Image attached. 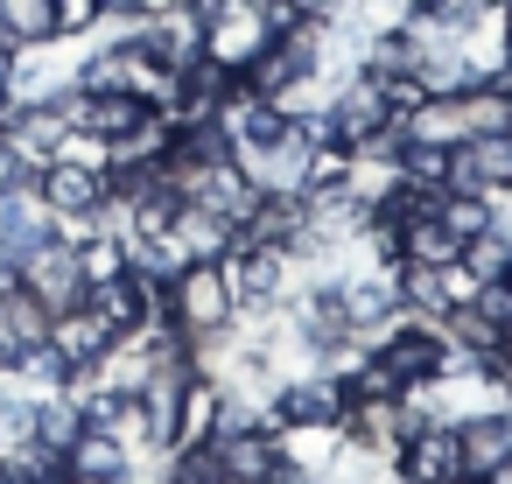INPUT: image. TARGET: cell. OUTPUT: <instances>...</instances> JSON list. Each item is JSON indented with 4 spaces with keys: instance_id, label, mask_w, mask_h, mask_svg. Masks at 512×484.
I'll list each match as a JSON object with an SVG mask.
<instances>
[{
    "instance_id": "obj_1",
    "label": "cell",
    "mask_w": 512,
    "mask_h": 484,
    "mask_svg": "<svg viewBox=\"0 0 512 484\" xmlns=\"http://www.w3.org/2000/svg\"><path fill=\"white\" fill-rule=\"evenodd\" d=\"M162 316H169V330H176L183 344H204V337L232 330L239 302H232V288H225V267H218V260H183V267L162 281Z\"/></svg>"
},
{
    "instance_id": "obj_2",
    "label": "cell",
    "mask_w": 512,
    "mask_h": 484,
    "mask_svg": "<svg viewBox=\"0 0 512 484\" xmlns=\"http://www.w3.org/2000/svg\"><path fill=\"white\" fill-rule=\"evenodd\" d=\"M218 267H225V288H232L239 316H267V309L295 302V260H288L281 246H253V239H239Z\"/></svg>"
},
{
    "instance_id": "obj_3",
    "label": "cell",
    "mask_w": 512,
    "mask_h": 484,
    "mask_svg": "<svg viewBox=\"0 0 512 484\" xmlns=\"http://www.w3.org/2000/svg\"><path fill=\"white\" fill-rule=\"evenodd\" d=\"M351 421V393L337 372H295L274 379L267 393V428H344Z\"/></svg>"
},
{
    "instance_id": "obj_4",
    "label": "cell",
    "mask_w": 512,
    "mask_h": 484,
    "mask_svg": "<svg viewBox=\"0 0 512 484\" xmlns=\"http://www.w3.org/2000/svg\"><path fill=\"white\" fill-rule=\"evenodd\" d=\"M22 288H29L50 316H64V309H78V302H92V281H85L78 246H71V239H43V246L22 260Z\"/></svg>"
},
{
    "instance_id": "obj_5",
    "label": "cell",
    "mask_w": 512,
    "mask_h": 484,
    "mask_svg": "<svg viewBox=\"0 0 512 484\" xmlns=\"http://www.w3.org/2000/svg\"><path fill=\"white\" fill-rule=\"evenodd\" d=\"M393 484H463V449H456V421H421L400 449H393Z\"/></svg>"
},
{
    "instance_id": "obj_6",
    "label": "cell",
    "mask_w": 512,
    "mask_h": 484,
    "mask_svg": "<svg viewBox=\"0 0 512 484\" xmlns=\"http://www.w3.org/2000/svg\"><path fill=\"white\" fill-rule=\"evenodd\" d=\"M85 36V0H0V43L8 50H43Z\"/></svg>"
},
{
    "instance_id": "obj_7",
    "label": "cell",
    "mask_w": 512,
    "mask_h": 484,
    "mask_svg": "<svg viewBox=\"0 0 512 484\" xmlns=\"http://www.w3.org/2000/svg\"><path fill=\"white\" fill-rule=\"evenodd\" d=\"M372 351H379L407 386H421V379H435V372H442V323H428V316L400 309V316L372 337Z\"/></svg>"
},
{
    "instance_id": "obj_8",
    "label": "cell",
    "mask_w": 512,
    "mask_h": 484,
    "mask_svg": "<svg viewBox=\"0 0 512 484\" xmlns=\"http://www.w3.org/2000/svg\"><path fill=\"white\" fill-rule=\"evenodd\" d=\"M449 190L512 197V134H470L449 148Z\"/></svg>"
},
{
    "instance_id": "obj_9",
    "label": "cell",
    "mask_w": 512,
    "mask_h": 484,
    "mask_svg": "<svg viewBox=\"0 0 512 484\" xmlns=\"http://www.w3.org/2000/svg\"><path fill=\"white\" fill-rule=\"evenodd\" d=\"M36 197L50 204V218L64 225V218H99L106 211V169H85V162H50L43 176H36Z\"/></svg>"
},
{
    "instance_id": "obj_10",
    "label": "cell",
    "mask_w": 512,
    "mask_h": 484,
    "mask_svg": "<svg viewBox=\"0 0 512 484\" xmlns=\"http://www.w3.org/2000/svg\"><path fill=\"white\" fill-rule=\"evenodd\" d=\"M456 449H463V484H484L491 463L512 456V407H477L456 421Z\"/></svg>"
},
{
    "instance_id": "obj_11",
    "label": "cell",
    "mask_w": 512,
    "mask_h": 484,
    "mask_svg": "<svg viewBox=\"0 0 512 484\" xmlns=\"http://www.w3.org/2000/svg\"><path fill=\"white\" fill-rule=\"evenodd\" d=\"M169 239H176L183 260H225V253L239 246V225L218 218V211L197 204V197H176V211H169Z\"/></svg>"
},
{
    "instance_id": "obj_12",
    "label": "cell",
    "mask_w": 512,
    "mask_h": 484,
    "mask_svg": "<svg viewBox=\"0 0 512 484\" xmlns=\"http://www.w3.org/2000/svg\"><path fill=\"white\" fill-rule=\"evenodd\" d=\"M113 337H120V330H113L92 302H78V309H64V316L50 323V344H57V358H64V372H71V379H85V372L106 358V344H113Z\"/></svg>"
},
{
    "instance_id": "obj_13",
    "label": "cell",
    "mask_w": 512,
    "mask_h": 484,
    "mask_svg": "<svg viewBox=\"0 0 512 484\" xmlns=\"http://www.w3.org/2000/svg\"><path fill=\"white\" fill-rule=\"evenodd\" d=\"M0 134H8L36 169H50L57 148H64V134H71V120H64L57 99H36V106H8V113H0Z\"/></svg>"
},
{
    "instance_id": "obj_14",
    "label": "cell",
    "mask_w": 512,
    "mask_h": 484,
    "mask_svg": "<svg viewBox=\"0 0 512 484\" xmlns=\"http://www.w3.org/2000/svg\"><path fill=\"white\" fill-rule=\"evenodd\" d=\"M50 309L15 281V288H0V365H15V358H29L36 344H50Z\"/></svg>"
},
{
    "instance_id": "obj_15",
    "label": "cell",
    "mask_w": 512,
    "mask_h": 484,
    "mask_svg": "<svg viewBox=\"0 0 512 484\" xmlns=\"http://www.w3.org/2000/svg\"><path fill=\"white\" fill-rule=\"evenodd\" d=\"M78 64H85V57H57V43H43V50H15V99H8V106L64 99V92L78 85Z\"/></svg>"
},
{
    "instance_id": "obj_16",
    "label": "cell",
    "mask_w": 512,
    "mask_h": 484,
    "mask_svg": "<svg viewBox=\"0 0 512 484\" xmlns=\"http://www.w3.org/2000/svg\"><path fill=\"white\" fill-rule=\"evenodd\" d=\"M456 260H463V239L449 232V218L435 204L407 211V225H400V267H456Z\"/></svg>"
},
{
    "instance_id": "obj_17",
    "label": "cell",
    "mask_w": 512,
    "mask_h": 484,
    "mask_svg": "<svg viewBox=\"0 0 512 484\" xmlns=\"http://www.w3.org/2000/svg\"><path fill=\"white\" fill-rule=\"evenodd\" d=\"M211 449H218V463H225L232 484H267L274 463H281L274 428H232V435H211Z\"/></svg>"
},
{
    "instance_id": "obj_18",
    "label": "cell",
    "mask_w": 512,
    "mask_h": 484,
    "mask_svg": "<svg viewBox=\"0 0 512 484\" xmlns=\"http://www.w3.org/2000/svg\"><path fill=\"white\" fill-rule=\"evenodd\" d=\"M127 442L113 435V428H99V421H85L78 435H71V449H64V463H71V477L78 484H113L120 470H127Z\"/></svg>"
},
{
    "instance_id": "obj_19",
    "label": "cell",
    "mask_w": 512,
    "mask_h": 484,
    "mask_svg": "<svg viewBox=\"0 0 512 484\" xmlns=\"http://www.w3.org/2000/svg\"><path fill=\"white\" fill-rule=\"evenodd\" d=\"M393 169H400V183H407L414 197H442V190H449V148H421V141H400Z\"/></svg>"
},
{
    "instance_id": "obj_20",
    "label": "cell",
    "mask_w": 512,
    "mask_h": 484,
    "mask_svg": "<svg viewBox=\"0 0 512 484\" xmlns=\"http://www.w3.org/2000/svg\"><path fill=\"white\" fill-rule=\"evenodd\" d=\"M211 435H218V379L197 372V379L183 386V407H176V442H211ZM176 442H169V449H176Z\"/></svg>"
},
{
    "instance_id": "obj_21",
    "label": "cell",
    "mask_w": 512,
    "mask_h": 484,
    "mask_svg": "<svg viewBox=\"0 0 512 484\" xmlns=\"http://www.w3.org/2000/svg\"><path fill=\"white\" fill-rule=\"evenodd\" d=\"M463 267L477 274V281H512V225H484V232H470L463 239Z\"/></svg>"
},
{
    "instance_id": "obj_22",
    "label": "cell",
    "mask_w": 512,
    "mask_h": 484,
    "mask_svg": "<svg viewBox=\"0 0 512 484\" xmlns=\"http://www.w3.org/2000/svg\"><path fill=\"white\" fill-rule=\"evenodd\" d=\"M344 393H351V407H358V400H400V393H407V379H400L379 351H365V358L344 372Z\"/></svg>"
},
{
    "instance_id": "obj_23",
    "label": "cell",
    "mask_w": 512,
    "mask_h": 484,
    "mask_svg": "<svg viewBox=\"0 0 512 484\" xmlns=\"http://www.w3.org/2000/svg\"><path fill=\"white\" fill-rule=\"evenodd\" d=\"M435 211L449 218V232H456V239H470V232H484V225L498 218V197H477V190H442V197H435Z\"/></svg>"
},
{
    "instance_id": "obj_24",
    "label": "cell",
    "mask_w": 512,
    "mask_h": 484,
    "mask_svg": "<svg viewBox=\"0 0 512 484\" xmlns=\"http://www.w3.org/2000/svg\"><path fill=\"white\" fill-rule=\"evenodd\" d=\"M36 176H43V169H36L8 134H0V190H36Z\"/></svg>"
},
{
    "instance_id": "obj_25",
    "label": "cell",
    "mask_w": 512,
    "mask_h": 484,
    "mask_svg": "<svg viewBox=\"0 0 512 484\" xmlns=\"http://www.w3.org/2000/svg\"><path fill=\"white\" fill-rule=\"evenodd\" d=\"M8 99H15V50L0 43V113H8Z\"/></svg>"
},
{
    "instance_id": "obj_26",
    "label": "cell",
    "mask_w": 512,
    "mask_h": 484,
    "mask_svg": "<svg viewBox=\"0 0 512 484\" xmlns=\"http://www.w3.org/2000/svg\"><path fill=\"white\" fill-rule=\"evenodd\" d=\"M344 8V0H288V15H316V22H330Z\"/></svg>"
},
{
    "instance_id": "obj_27",
    "label": "cell",
    "mask_w": 512,
    "mask_h": 484,
    "mask_svg": "<svg viewBox=\"0 0 512 484\" xmlns=\"http://www.w3.org/2000/svg\"><path fill=\"white\" fill-rule=\"evenodd\" d=\"M498 57H505V71H512V0L498 8Z\"/></svg>"
},
{
    "instance_id": "obj_28",
    "label": "cell",
    "mask_w": 512,
    "mask_h": 484,
    "mask_svg": "<svg viewBox=\"0 0 512 484\" xmlns=\"http://www.w3.org/2000/svg\"><path fill=\"white\" fill-rule=\"evenodd\" d=\"M484 484H512V456H505V463H491V477H484Z\"/></svg>"
},
{
    "instance_id": "obj_29",
    "label": "cell",
    "mask_w": 512,
    "mask_h": 484,
    "mask_svg": "<svg viewBox=\"0 0 512 484\" xmlns=\"http://www.w3.org/2000/svg\"><path fill=\"white\" fill-rule=\"evenodd\" d=\"M0 484H15V463H8V449H0Z\"/></svg>"
},
{
    "instance_id": "obj_30",
    "label": "cell",
    "mask_w": 512,
    "mask_h": 484,
    "mask_svg": "<svg viewBox=\"0 0 512 484\" xmlns=\"http://www.w3.org/2000/svg\"><path fill=\"white\" fill-rule=\"evenodd\" d=\"M169 8H197V0H169Z\"/></svg>"
},
{
    "instance_id": "obj_31",
    "label": "cell",
    "mask_w": 512,
    "mask_h": 484,
    "mask_svg": "<svg viewBox=\"0 0 512 484\" xmlns=\"http://www.w3.org/2000/svg\"><path fill=\"white\" fill-rule=\"evenodd\" d=\"M295 484H323V477H295Z\"/></svg>"
},
{
    "instance_id": "obj_32",
    "label": "cell",
    "mask_w": 512,
    "mask_h": 484,
    "mask_svg": "<svg viewBox=\"0 0 512 484\" xmlns=\"http://www.w3.org/2000/svg\"><path fill=\"white\" fill-rule=\"evenodd\" d=\"M491 8H505V0H491Z\"/></svg>"
},
{
    "instance_id": "obj_33",
    "label": "cell",
    "mask_w": 512,
    "mask_h": 484,
    "mask_svg": "<svg viewBox=\"0 0 512 484\" xmlns=\"http://www.w3.org/2000/svg\"><path fill=\"white\" fill-rule=\"evenodd\" d=\"M225 484H232V477H225Z\"/></svg>"
}]
</instances>
